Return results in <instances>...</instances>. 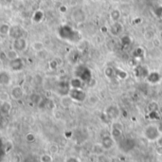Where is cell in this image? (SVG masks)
<instances>
[{
  "mask_svg": "<svg viewBox=\"0 0 162 162\" xmlns=\"http://www.w3.org/2000/svg\"><path fill=\"white\" fill-rule=\"evenodd\" d=\"M144 136L150 141H154V140H158V138L161 137V133L157 126L149 125L144 130Z\"/></svg>",
  "mask_w": 162,
  "mask_h": 162,
  "instance_id": "obj_1",
  "label": "cell"
},
{
  "mask_svg": "<svg viewBox=\"0 0 162 162\" xmlns=\"http://www.w3.org/2000/svg\"><path fill=\"white\" fill-rule=\"evenodd\" d=\"M27 48H28V41L25 37L15 39L12 41V49H15L18 53L26 51Z\"/></svg>",
  "mask_w": 162,
  "mask_h": 162,
  "instance_id": "obj_2",
  "label": "cell"
},
{
  "mask_svg": "<svg viewBox=\"0 0 162 162\" xmlns=\"http://www.w3.org/2000/svg\"><path fill=\"white\" fill-rule=\"evenodd\" d=\"M25 63L21 57H17L13 60L9 61V67L13 72H20L24 69Z\"/></svg>",
  "mask_w": 162,
  "mask_h": 162,
  "instance_id": "obj_3",
  "label": "cell"
},
{
  "mask_svg": "<svg viewBox=\"0 0 162 162\" xmlns=\"http://www.w3.org/2000/svg\"><path fill=\"white\" fill-rule=\"evenodd\" d=\"M24 33H25V31H24L22 26L13 25V26H11V30H10V32H9L8 36L15 40V39L24 37Z\"/></svg>",
  "mask_w": 162,
  "mask_h": 162,
  "instance_id": "obj_4",
  "label": "cell"
},
{
  "mask_svg": "<svg viewBox=\"0 0 162 162\" xmlns=\"http://www.w3.org/2000/svg\"><path fill=\"white\" fill-rule=\"evenodd\" d=\"M12 76L7 70H0V86H9L11 84Z\"/></svg>",
  "mask_w": 162,
  "mask_h": 162,
  "instance_id": "obj_5",
  "label": "cell"
},
{
  "mask_svg": "<svg viewBox=\"0 0 162 162\" xmlns=\"http://www.w3.org/2000/svg\"><path fill=\"white\" fill-rule=\"evenodd\" d=\"M68 96L72 99V101H77V102H82L86 98V94L81 88H72L70 89Z\"/></svg>",
  "mask_w": 162,
  "mask_h": 162,
  "instance_id": "obj_6",
  "label": "cell"
},
{
  "mask_svg": "<svg viewBox=\"0 0 162 162\" xmlns=\"http://www.w3.org/2000/svg\"><path fill=\"white\" fill-rule=\"evenodd\" d=\"M11 98L15 101H20L24 97V89L20 86H15L11 90Z\"/></svg>",
  "mask_w": 162,
  "mask_h": 162,
  "instance_id": "obj_7",
  "label": "cell"
},
{
  "mask_svg": "<svg viewBox=\"0 0 162 162\" xmlns=\"http://www.w3.org/2000/svg\"><path fill=\"white\" fill-rule=\"evenodd\" d=\"M12 110V104L11 101L7 102H2L0 103V114L2 116H7L9 115Z\"/></svg>",
  "mask_w": 162,
  "mask_h": 162,
  "instance_id": "obj_8",
  "label": "cell"
},
{
  "mask_svg": "<svg viewBox=\"0 0 162 162\" xmlns=\"http://www.w3.org/2000/svg\"><path fill=\"white\" fill-rule=\"evenodd\" d=\"M31 47L34 51H36V52H41V51H43L44 50V48H45V45L43 42H41V41H35L32 43L31 45Z\"/></svg>",
  "mask_w": 162,
  "mask_h": 162,
  "instance_id": "obj_9",
  "label": "cell"
},
{
  "mask_svg": "<svg viewBox=\"0 0 162 162\" xmlns=\"http://www.w3.org/2000/svg\"><path fill=\"white\" fill-rule=\"evenodd\" d=\"M44 19V12L42 11H40V10H38V11H36L34 12V15H33V16H32V20H33V22H35V23H40V22H42V20Z\"/></svg>",
  "mask_w": 162,
  "mask_h": 162,
  "instance_id": "obj_10",
  "label": "cell"
},
{
  "mask_svg": "<svg viewBox=\"0 0 162 162\" xmlns=\"http://www.w3.org/2000/svg\"><path fill=\"white\" fill-rule=\"evenodd\" d=\"M10 30H11V26L9 24L3 23V24L0 25V34L3 35V36H7V35H9Z\"/></svg>",
  "mask_w": 162,
  "mask_h": 162,
  "instance_id": "obj_11",
  "label": "cell"
},
{
  "mask_svg": "<svg viewBox=\"0 0 162 162\" xmlns=\"http://www.w3.org/2000/svg\"><path fill=\"white\" fill-rule=\"evenodd\" d=\"M113 143H114L113 139L109 137L104 138L102 139V147L104 148V149H110V148H112V146H113Z\"/></svg>",
  "mask_w": 162,
  "mask_h": 162,
  "instance_id": "obj_12",
  "label": "cell"
},
{
  "mask_svg": "<svg viewBox=\"0 0 162 162\" xmlns=\"http://www.w3.org/2000/svg\"><path fill=\"white\" fill-rule=\"evenodd\" d=\"M6 58L8 59L9 61L11 60H13V59H15L17 57H19V55H18V52L15 51V49H10V50L8 51H6Z\"/></svg>",
  "mask_w": 162,
  "mask_h": 162,
  "instance_id": "obj_13",
  "label": "cell"
},
{
  "mask_svg": "<svg viewBox=\"0 0 162 162\" xmlns=\"http://www.w3.org/2000/svg\"><path fill=\"white\" fill-rule=\"evenodd\" d=\"M40 162H52L53 161V157L50 154H43L39 157Z\"/></svg>",
  "mask_w": 162,
  "mask_h": 162,
  "instance_id": "obj_14",
  "label": "cell"
},
{
  "mask_svg": "<svg viewBox=\"0 0 162 162\" xmlns=\"http://www.w3.org/2000/svg\"><path fill=\"white\" fill-rule=\"evenodd\" d=\"M11 99V95L6 92V91H0V102H7V101H10Z\"/></svg>",
  "mask_w": 162,
  "mask_h": 162,
  "instance_id": "obj_15",
  "label": "cell"
},
{
  "mask_svg": "<svg viewBox=\"0 0 162 162\" xmlns=\"http://www.w3.org/2000/svg\"><path fill=\"white\" fill-rule=\"evenodd\" d=\"M25 139L27 140V142H29V143H33L35 140H36V136L34 135L33 133L30 132V133H28L26 137H25Z\"/></svg>",
  "mask_w": 162,
  "mask_h": 162,
  "instance_id": "obj_16",
  "label": "cell"
},
{
  "mask_svg": "<svg viewBox=\"0 0 162 162\" xmlns=\"http://www.w3.org/2000/svg\"><path fill=\"white\" fill-rule=\"evenodd\" d=\"M62 104L64 105V106H69L70 103L72 102V99L70 98L69 96H66V97H63L62 98Z\"/></svg>",
  "mask_w": 162,
  "mask_h": 162,
  "instance_id": "obj_17",
  "label": "cell"
},
{
  "mask_svg": "<svg viewBox=\"0 0 162 162\" xmlns=\"http://www.w3.org/2000/svg\"><path fill=\"white\" fill-rule=\"evenodd\" d=\"M48 151H49V154H57L58 151H59V147L56 145V144H50V146H49L48 148Z\"/></svg>",
  "mask_w": 162,
  "mask_h": 162,
  "instance_id": "obj_18",
  "label": "cell"
},
{
  "mask_svg": "<svg viewBox=\"0 0 162 162\" xmlns=\"http://www.w3.org/2000/svg\"><path fill=\"white\" fill-rule=\"evenodd\" d=\"M25 162H38V158L35 156H33V154H31V156H29L26 158Z\"/></svg>",
  "mask_w": 162,
  "mask_h": 162,
  "instance_id": "obj_19",
  "label": "cell"
},
{
  "mask_svg": "<svg viewBox=\"0 0 162 162\" xmlns=\"http://www.w3.org/2000/svg\"><path fill=\"white\" fill-rule=\"evenodd\" d=\"M65 162H80V160L77 158V157H69L66 159Z\"/></svg>",
  "mask_w": 162,
  "mask_h": 162,
  "instance_id": "obj_20",
  "label": "cell"
},
{
  "mask_svg": "<svg viewBox=\"0 0 162 162\" xmlns=\"http://www.w3.org/2000/svg\"><path fill=\"white\" fill-rule=\"evenodd\" d=\"M11 149H12V143L9 146V145H8V141H7V143L5 144V152H6V153H9Z\"/></svg>",
  "mask_w": 162,
  "mask_h": 162,
  "instance_id": "obj_21",
  "label": "cell"
},
{
  "mask_svg": "<svg viewBox=\"0 0 162 162\" xmlns=\"http://www.w3.org/2000/svg\"><path fill=\"white\" fill-rule=\"evenodd\" d=\"M49 66H50V68H52V69H55L56 67H57V63H56V61L55 60H53V61H51L50 63H49Z\"/></svg>",
  "mask_w": 162,
  "mask_h": 162,
  "instance_id": "obj_22",
  "label": "cell"
},
{
  "mask_svg": "<svg viewBox=\"0 0 162 162\" xmlns=\"http://www.w3.org/2000/svg\"><path fill=\"white\" fill-rule=\"evenodd\" d=\"M60 11H61L62 12H66V7L63 6V7H61V8H60Z\"/></svg>",
  "mask_w": 162,
  "mask_h": 162,
  "instance_id": "obj_23",
  "label": "cell"
},
{
  "mask_svg": "<svg viewBox=\"0 0 162 162\" xmlns=\"http://www.w3.org/2000/svg\"><path fill=\"white\" fill-rule=\"evenodd\" d=\"M157 142H158V144H159V146H161L162 147V136L158 138V140H157Z\"/></svg>",
  "mask_w": 162,
  "mask_h": 162,
  "instance_id": "obj_24",
  "label": "cell"
},
{
  "mask_svg": "<svg viewBox=\"0 0 162 162\" xmlns=\"http://www.w3.org/2000/svg\"><path fill=\"white\" fill-rule=\"evenodd\" d=\"M0 70H1V69H0Z\"/></svg>",
  "mask_w": 162,
  "mask_h": 162,
  "instance_id": "obj_25",
  "label": "cell"
},
{
  "mask_svg": "<svg viewBox=\"0 0 162 162\" xmlns=\"http://www.w3.org/2000/svg\"><path fill=\"white\" fill-rule=\"evenodd\" d=\"M0 91H1V90H0Z\"/></svg>",
  "mask_w": 162,
  "mask_h": 162,
  "instance_id": "obj_26",
  "label": "cell"
}]
</instances>
